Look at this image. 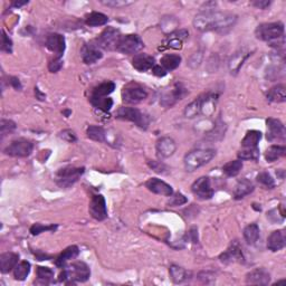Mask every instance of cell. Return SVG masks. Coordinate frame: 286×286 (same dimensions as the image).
Instances as JSON below:
<instances>
[{"instance_id": "cell-1", "label": "cell", "mask_w": 286, "mask_h": 286, "mask_svg": "<svg viewBox=\"0 0 286 286\" xmlns=\"http://www.w3.org/2000/svg\"><path fill=\"white\" fill-rule=\"evenodd\" d=\"M237 21V16L233 13L202 10L194 18V27L198 32H225L232 28Z\"/></svg>"}, {"instance_id": "cell-2", "label": "cell", "mask_w": 286, "mask_h": 286, "mask_svg": "<svg viewBox=\"0 0 286 286\" xmlns=\"http://www.w3.org/2000/svg\"><path fill=\"white\" fill-rule=\"evenodd\" d=\"M90 267L83 262H75L63 269V272L59 275L58 281L65 284L84 283V282H86L90 278Z\"/></svg>"}, {"instance_id": "cell-3", "label": "cell", "mask_w": 286, "mask_h": 286, "mask_svg": "<svg viewBox=\"0 0 286 286\" xmlns=\"http://www.w3.org/2000/svg\"><path fill=\"white\" fill-rule=\"evenodd\" d=\"M256 38L267 42L270 46H275L280 39H284V25L281 21L266 23L257 26L255 31Z\"/></svg>"}, {"instance_id": "cell-4", "label": "cell", "mask_w": 286, "mask_h": 286, "mask_svg": "<svg viewBox=\"0 0 286 286\" xmlns=\"http://www.w3.org/2000/svg\"><path fill=\"white\" fill-rule=\"evenodd\" d=\"M216 155V150L215 149H197L185 157V168L187 171L192 172L195 170L202 168L207 163H209Z\"/></svg>"}, {"instance_id": "cell-5", "label": "cell", "mask_w": 286, "mask_h": 286, "mask_svg": "<svg viewBox=\"0 0 286 286\" xmlns=\"http://www.w3.org/2000/svg\"><path fill=\"white\" fill-rule=\"evenodd\" d=\"M115 118H118V120L133 122L136 126H139V128L143 130L148 129V126H149L150 123L149 117L143 112H141L140 110L135 109V107H120V109L117 111V113H115Z\"/></svg>"}, {"instance_id": "cell-6", "label": "cell", "mask_w": 286, "mask_h": 286, "mask_svg": "<svg viewBox=\"0 0 286 286\" xmlns=\"http://www.w3.org/2000/svg\"><path fill=\"white\" fill-rule=\"evenodd\" d=\"M144 43L139 35L130 34L121 36L118 40L115 50L125 55H135L143 50Z\"/></svg>"}, {"instance_id": "cell-7", "label": "cell", "mask_w": 286, "mask_h": 286, "mask_svg": "<svg viewBox=\"0 0 286 286\" xmlns=\"http://www.w3.org/2000/svg\"><path fill=\"white\" fill-rule=\"evenodd\" d=\"M85 168H76V167H65L59 169L55 176V181L61 188H69L75 183L79 181L80 178L83 176Z\"/></svg>"}, {"instance_id": "cell-8", "label": "cell", "mask_w": 286, "mask_h": 286, "mask_svg": "<svg viewBox=\"0 0 286 286\" xmlns=\"http://www.w3.org/2000/svg\"><path fill=\"white\" fill-rule=\"evenodd\" d=\"M34 150V144L26 139L14 140L8 147L3 150V153L15 158H26L32 154Z\"/></svg>"}, {"instance_id": "cell-9", "label": "cell", "mask_w": 286, "mask_h": 286, "mask_svg": "<svg viewBox=\"0 0 286 286\" xmlns=\"http://www.w3.org/2000/svg\"><path fill=\"white\" fill-rule=\"evenodd\" d=\"M148 98V92L136 83H129L122 90V100L126 104H137Z\"/></svg>"}, {"instance_id": "cell-10", "label": "cell", "mask_w": 286, "mask_h": 286, "mask_svg": "<svg viewBox=\"0 0 286 286\" xmlns=\"http://www.w3.org/2000/svg\"><path fill=\"white\" fill-rule=\"evenodd\" d=\"M188 94V91L184 87L183 84L176 83L170 90L165 91L161 94L160 104L163 107H171L178 101L183 100Z\"/></svg>"}, {"instance_id": "cell-11", "label": "cell", "mask_w": 286, "mask_h": 286, "mask_svg": "<svg viewBox=\"0 0 286 286\" xmlns=\"http://www.w3.org/2000/svg\"><path fill=\"white\" fill-rule=\"evenodd\" d=\"M120 32L113 27H106L95 40V44L103 50H115L118 40L120 38Z\"/></svg>"}, {"instance_id": "cell-12", "label": "cell", "mask_w": 286, "mask_h": 286, "mask_svg": "<svg viewBox=\"0 0 286 286\" xmlns=\"http://www.w3.org/2000/svg\"><path fill=\"white\" fill-rule=\"evenodd\" d=\"M191 191L202 200L211 199L215 194L214 188L211 187L210 178L208 177H200L199 179H197L191 185Z\"/></svg>"}, {"instance_id": "cell-13", "label": "cell", "mask_w": 286, "mask_h": 286, "mask_svg": "<svg viewBox=\"0 0 286 286\" xmlns=\"http://www.w3.org/2000/svg\"><path fill=\"white\" fill-rule=\"evenodd\" d=\"M88 211H90L91 216L96 220H105L107 218V208L105 199L102 195H95L92 197L90 206H88Z\"/></svg>"}, {"instance_id": "cell-14", "label": "cell", "mask_w": 286, "mask_h": 286, "mask_svg": "<svg viewBox=\"0 0 286 286\" xmlns=\"http://www.w3.org/2000/svg\"><path fill=\"white\" fill-rule=\"evenodd\" d=\"M267 124V139L269 141L282 140L284 141L286 137V130L284 124L277 118H269L266 120Z\"/></svg>"}, {"instance_id": "cell-15", "label": "cell", "mask_w": 286, "mask_h": 286, "mask_svg": "<svg viewBox=\"0 0 286 286\" xmlns=\"http://www.w3.org/2000/svg\"><path fill=\"white\" fill-rule=\"evenodd\" d=\"M45 45L48 50L51 51V53L55 54V56H56L57 58H62L66 47L64 36L55 34V33L54 34H50L46 37Z\"/></svg>"}, {"instance_id": "cell-16", "label": "cell", "mask_w": 286, "mask_h": 286, "mask_svg": "<svg viewBox=\"0 0 286 286\" xmlns=\"http://www.w3.org/2000/svg\"><path fill=\"white\" fill-rule=\"evenodd\" d=\"M146 187L148 188V190H150L155 195L165 197H170L173 195V189L171 185L158 179V178H151V179L148 180L146 183Z\"/></svg>"}, {"instance_id": "cell-17", "label": "cell", "mask_w": 286, "mask_h": 286, "mask_svg": "<svg viewBox=\"0 0 286 286\" xmlns=\"http://www.w3.org/2000/svg\"><path fill=\"white\" fill-rule=\"evenodd\" d=\"M219 258H220V261L225 264L234 262H245V257L243 255V252H241V247L239 246L238 241H234V243H232V245L228 247V250L225 252H222Z\"/></svg>"}, {"instance_id": "cell-18", "label": "cell", "mask_w": 286, "mask_h": 286, "mask_svg": "<svg viewBox=\"0 0 286 286\" xmlns=\"http://www.w3.org/2000/svg\"><path fill=\"white\" fill-rule=\"evenodd\" d=\"M177 150V144L170 136H163L157 142V153L159 158L167 159L173 155Z\"/></svg>"}, {"instance_id": "cell-19", "label": "cell", "mask_w": 286, "mask_h": 286, "mask_svg": "<svg viewBox=\"0 0 286 286\" xmlns=\"http://www.w3.org/2000/svg\"><path fill=\"white\" fill-rule=\"evenodd\" d=\"M103 57V53L96 44H88L82 48V59L85 64L91 65L100 61Z\"/></svg>"}, {"instance_id": "cell-20", "label": "cell", "mask_w": 286, "mask_h": 286, "mask_svg": "<svg viewBox=\"0 0 286 286\" xmlns=\"http://www.w3.org/2000/svg\"><path fill=\"white\" fill-rule=\"evenodd\" d=\"M270 282V274L265 269H255L246 275V283L251 285H267Z\"/></svg>"}, {"instance_id": "cell-21", "label": "cell", "mask_w": 286, "mask_h": 286, "mask_svg": "<svg viewBox=\"0 0 286 286\" xmlns=\"http://www.w3.org/2000/svg\"><path fill=\"white\" fill-rule=\"evenodd\" d=\"M155 65V59L149 54H136L132 59V66L139 72H147Z\"/></svg>"}, {"instance_id": "cell-22", "label": "cell", "mask_w": 286, "mask_h": 286, "mask_svg": "<svg viewBox=\"0 0 286 286\" xmlns=\"http://www.w3.org/2000/svg\"><path fill=\"white\" fill-rule=\"evenodd\" d=\"M286 245V234L284 229L275 230L269 236L267 239V248L272 252H278L283 250Z\"/></svg>"}, {"instance_id": "cell-23", "label": "cell", "mask_w": 286, "mask_h": 286, "mask_svg": "<svg viewBox=\"0 0 286 286\" xmlns=\"http://www.w3.org/2000/svg\"><path fill=\"white\" fill-rule=\"evenodd\" d=\"M219 95L217 93L208 92L205 94L200 95V100H202V114L209 117V115L215 112L216 109V104L218 101Z\"/></svg>"}, {"instance_id": "cell-24", "label": "cell", "mask_w": 286, "mask_h": 286, "mask_svg": "<svg viewBox=\"0 0 286 286\" xmlns=\"http://www.w3.org/2000/svg\"><path fill=\"white\" fill-rule=\"evenodd\" d=\"M251 55H252L251 51L244 50H241L234 54L228 62V67H229L230 73L234 74V75H236V74L239 72V69L241 68V66H243L245 61H246Z\"/></svg>"}, {"instance_id": "cell-25", "label": "cell", "mask_w": 286, "mask_h": 286, "mask_svg": "<svg viewBox=\"0 0 286 286\" xmlns=\"http://www.w3.org/2000/svg\"><path fill=\"white\" fill-rule=\"evenodd\" d=\"M19 261V255L15 252H5L0 256V270L1 273L7 274L13 270Z\"/></svg>"}, {"instance_id": "cell-26", "label": "cell", "mask_w": 286, "mask_h": 286, "mask_svg": "<svg viewBox=\"0 0 286 286\" xmlns=\"http://www.w3.org/2000/svg\"><path fill=\"white\" fill-rule=\"evenodd\" d=\"M79 254H80L79 247L69 246L66 248L65 251H63L62 254L59 255L56 258V261H55V264H56V266L59 267V269H64L67 262L70 261V259L76 258L77 256H79Z\"/></svg>"}, {"instance_id": "cell-27", "label": "cell", "mask_w": 286, "mask_h": 286, "mask_svg": "<svg viewBox=\"0 0 286 286\" xmlns=\"http://www.w3.org/2000/svg\"><path fill=\"white\" fill-rule=\"evenodd\" d=\"M267 100L270 103H283L286 101V86L284 84H277L267 93Z\"/></svg>"}, {"instance_id": "cell-28", "label": "cell", "mask_w": 286, "mask_h": 286, "mask_svg": "<svg viewBox=\"0 0 286 286\" xmlns=\"http://www.w3.org/2000/svg\"><path fill=\"white\" fill-rule=\"evenodd\" d=\"M188 34L189 33L185 29H180L178 32H173L172 34H170L168 39H167V46L173 48V50H180L183 47L184 40L188 37Z\"/></svg>"}, {"instance_id": "cell-29", "label": "cell", "mask_w": 286, "mask_h": 286, "mask_svg": "<svg viewBox=\"0 0 286 286\" xmlns=\"http://www.w3.org/2000/svg\"><path fill=\"white\" fill-rule=\"evenodd\" d=\"M254 185L251 183L248 179H241L238 181V184L236 185L235 190H234V198L236 200L243 199L245 196L252 194L254 191Z\"/></svg>"}, {"instance_id": "cell-30", "label": "cell", "mask_w": 286, "mask_h": 286, "mask_svg": "<svg viewBox=\"0 0 286 286\" xmlns=\"http://www.w3.org/2000/svg\"><path fill=\"white\" fill-rule=\"evenodd\" d=\"M262 139V133L256 130H251L246 133L244 139L241 140V147L243 149H255L258 148V143Z\"/></svg>"}, {"instance_id": "cell-31", "label": "cell", "mask_w": 286, "mask_h": 286, "mask_svg": "<svg viewBox=\"0 0 286 286\" xmlns=\"http://www.w3.org/2000/svg\"><path fill=\"white\" fill-rule=\"evenodd\" d=\"M169 273H170V277L173 283L176 284H180L184 283L190 277V272L185 270L183 267L178 266V265H171L169 269Z\"/></svg>"}, {"instance_id": "cell-32", "label": "cell", "mask_w": 286, "mask_h": 286, "mask_svg": "<svg viewBox=\"0 0 286 286\" xmlns=\"http://www.w3.org/2000/svg\"><path fill=\"white\" fill-rule=\"evenodd\" d=\"M161 66L165 68L167 72H171V70L179 67L181 63V57L177 54H167L161 58Z\"/></svg>"}, {"instance_id": "cell-33", "label": "cell", "mask_w": 286, "mask_h": 286, "mask_svg": "<svg viewBox=\"0 0 286 286\" xmlns=\"http://www.w3.org/2000/svg\"><path fill=\"white\" fill-rule=\"evenodd\" d=\"M37 273V281L35 283L37 284H50L54 280V270L50 269V267H43L38 266L36 269Z\"/></svg>"}, {"instance_id": "cell-34", "label": "cell", "mask_w": 286, "mask_h": 286, "mask_svg": "<svg viewBox=\"0 0 286 286\" xmlns=\"http://www.w3.org/2000/svg\"><path fill=\"white\" fill-rule=\"evenodd\" d=\"M286 154V148L284 146H270L265 151V159L267 162H274L284 157Z\"/></svg>"}, {"instance_id": "cell-35", "label": "cell", "mask_w": 286, "mask_h": 286, "mask_svg": "<svg viewBox=\"0 0 286 286\" xmlns=\"http://www.w3.org/2000/svg\"><path fill=\"white\" fill-rule=\"evenodd\" d=\"M86 135L88 136V139L96 141V142H105L106 141V131L102 126L90 125L87 128Z\"/></svg>"}, {"instance_id": "cell-36", "label": "cell", "mask_w": 286, "mask_h": 286, "mask_svg": "<svg viewBox=\"0 0 286 286\" xmlns=\"http://www.w3.org/2000/svg\"><path fill=\"white\" fill-rule=\"evenodd\" d=\"M114 90L115 84L113 82H104V83H101L96 87H94V90L92 92V96H94V98H105V96L110 95Z\"/></svg>"}, {"instance_id": "cell-37", "label": "cell", "mask_w": 286, "mask_h": 286, "mask_svg": "<svg viewBox=\"0 0 286 286\" xmlns=\"http://www.w3.org/2000/svg\"><path fill=\"white\" fill-rule=\"evenodd\" d=\"M109 21V17L106 15L98 12H93L90 15L86 16V20L85 23L90 27H98V26H103Z\"/></svg>"}, {"instance_id": "cell-38", "label": "cell", "mask_w": 286, "mask_h": 286, "mask_svg": "<svg viewBox=\"0 0 286 286\" xmlns=\"http://www.w3.org/2000/svg\"><path fill=\"white\" fill-rule=\"evenodd\" d=\"M29 273H31V263L27 261H21L14 269V277L17 281H25Z\"/></svg>"}, {"instance_id": "cell-39", "label": "cell", "mask_w": 286, "mask_h": 286, "mask_svg": "<svg viewBox=\"0 0 286 286\" xmlns=\"http://www.w3.org/2000/svg\"><path fill=\"white\" fill-rule=\"evenodd\" d=\"M244 238L248 245H255L259 238V227L257 224H251L244 229Z\"/></svg>"}, {"instance_id": "cell-40", "label": "cell", "mask_w": 286, "mask_h": 286, "mask_svg": "<svg viewBox=\"0 0 286 286\" xmlns=\"http://www.w3.org/2000/svg\"><path fill=\"white\" fill-rule=\"evenodd\" d=\"M184 114L187 118H194L198 117L199 114H202V100H200V96L185 106Z\"/></svg>"}, {"instance_id": "cell-41", "label": "cell", "mask_w": 286, "mask_h": 286, "mask_svg": "<svg viewBox=\"0 0 286 286\" xmlns=\"http://www.w3.org/2000/svg\"><path fill=\"white\" fill-rule=\"evenodd\" d=\"M90 101L93 106L104 111V112H109L111 107L113 106V100L110 98H94V96H91Z\"/></svg>"}, {"instance_id": "cell-42", "label": "cell", "mask_w": 286, "mask_h": 286, "mask_svg": "<svg viewBox=\"0 0 286 286\" xmlns=\"http://www.w3.org/2000/svg\"><path fill=\"white\" fill-rule=\"evenodd\" d=\"M241 168H243V162H241V160H234L226 163L222 167V172L227 177H236L240 172Z\"/></svg>"}, {"instance_id": "cell-43", "label": "cell", "mask_w": 286, "mask_h": 286, "mask_svg": "<svg viewBox=\"0 0 286 286\" xmlns=\"http://www.w3.org/2000/svg\"><path fill=\"white\" fill-rule=\"evenodd\" d=\"M239 160H257L259 158V149H243L238 152Z\"/></svg>"}, {"instance_id": "cell-44", "label": "cell", "mask_w": 286, "mask_h": 286, "mask_svg": "<svg viewBox=\"0 0 286 286\" xmlns=\"http://www.w3.org/2000/svg\"><path fill=\"white\" fill-rule=\"evenodd\" d=\"M256 179H257L258 184H261L262 185H264V187L267 188V189H273L275 187L274 179L269 172H265V171L261 172L258 174Z\"/></svg>"}, {"instance_id": "cell-45", "label": "cell", "mask_w": 286, "mask_h": 286, "mask_svg": "<svg viewBox=\"0 0 286 286\" xmlns=\"http://www.w3.org/2000/svg\"><path fill=\"white\" fill-rule=\"evenodd\" d=\"M57 229V226L56 225H42V224H34L31 227V233L32 235H39V234H42L44 232H54V230Z\"/></svg>"}, {"instance_id": "cell-46", "label": "cell", "mask_w": 286, "mask_h": 286, "mask_svg": "<svg viewBox=\"0 0 286 286\" xmlns=\"http://www.w3.org/2000/svg\"><path fill=\"white\" fill-rule=\"evenodd\" d=\"M16 123H15L14 121L12 120H5V118H2L1 122H0V131H1V135L2 137L9 135V133H12L13 131L16 130Z\"/></svg>"}, {"instance_id": "cell-47", "label": "cell", "mask_w": 286, "mask_h": 286, "mask_svg": "<svg viewBox=\"0 0 286 286\" xmlns=\"http://www.w3.org/2000/svg\"><path fill=\"white\" fill-rule=\"evenodd\" d=\"M171 198H170L168 205L171 206V207H178V206H183L185 205V202H188V199L185 198V197L180 194V192H177V194H174L172 196H170Z\"/></svg>"}, {"instance_id": "cell-48", "label": "cell", "mask_w": 286, "mask_h": 286, "mask_svg": "<svg viewBox=\"0 0 286 286\" xmlns=\"http://www.w3.org/2000/svg\"><path fill=\"white\" fill-rule=\"evenodd\" d=\"M1 50L6 51V53L12 54L13 53V42L12 39L9 38L5 31L1 32Z\"/></svg>"}, {"instance_id": "cell-49", "label": "cell", "mask_w": 286, "mask_h": 286, "mask_svg": "<svg viewBox=\"0 0 286 286\" xmlns=\"http://www.w3.org/2000/svg\"><path fill=\"white\" fill-rule=\"evenodd\" d=\"M103 5H105L107 7H113V8H121V7L131 5L132 1H124V0H103L101 1Z\"/></svg>"}, {"instance_id": "cell-50", "label": "cell", "mask_w": 286, "mask_h": 286, "mask_svg": "<svg viewBox=\"0 0 286 286\" xmlns=\"http://www.w3.org/2000/svg\"><path fill=\"white\" fill-rule=\"evenodd\" d=\"M59 136H61L63 140L67 141V142L69 143H73L76 141V135L75 132L72 131V130H64V131L59 133Z\"/></svg>"}, {"instance_id": "cell-51", "label": "cell", "mask_w": 286, "mask_h": 286, "mask_svg": "<svg viewBox=\"0 0 286 286\" xmlns=\"http://www.w3.org/2000/svg\"><path fill=\"white\" fill-rule=\"evenodd\" d=\"M62 67H63L62 58L55 57L53 61L48 64V69H50V72H51V73H57L58 70H61Z\"/></svg>"}, {"instance_id": "cell-52", "label": "cell", "mask_w": 286, "mask_h": 286, "mask_svg": "<svg viewBox=\"0 0 286 286\" xmlns=\"http://www.w3.org/2000/svg\"><path fill=\"white\" fill-rule=\"evenodd\" d=\"M149 166H150V168H152L154 170L155 172H158V173H163L165 171H163V170H166L167 169V167L165 166V165H162L161 162H158V161H149Z\"/></svg>"}, {"instance_id": "cell-53", "label": "cell", "mask_w": 286, "mask_h": 286, "mask_svg": "<svg viewBox=\"0 0 286 286\" xmlns=\"http://www.w3.org/2000/svg\"><path fill=\"white\" fill-rule=\"evenodd\" d=\"M152 73L154 74L155 76H158V77H163V76H166L167 75V70L162 67L161 65H154L153 66V68H152Z\"/></svg>"}, {"instance_id": "cell-54", "label": "cell", "mask_w": 286, "mask_h": 286, "mask_svg": "<svg viewBox=\"0 0 286 286\" xmlns=\"http://www.w3.org/2000/svg\"><path fill=\"white\" fill-rule=\"evenodd\" d=\"M252 6L257 7L259 9H266L269 8L270 5V1H267V0H256V1H252Z\"/></svg>"}, {"instance_id": "cell-55", "label": "cell", "mask_w": 286, "mask_h": 286, "mask_svg": "<svg viewBox=\"0 0 286 286\" xmlns=\"http://www.w3.org/2000/svg\"><path fill=\"white\" fill-rule=\"evenodd\" d=\"M9 80H10L9 81L10 85H12V86L15 88V90H16V91H21V90H23V85H21L20 81L18 80L17 77H10Z\"/></svg>"}, {"instance_id": "cell-56", "label": "cell", "mask_w": 286, "mask_h": 286, "mask_svg": "<svg viewBox=\"0 0 286 286\" xmlns=\"http://www.w3.org/2000/svg\"><path fill=\"white\" fill-rule=\"evenodd\" d=\"M35 95H36V99L39 100V101H44V100L46 99V95L40 92L38 87H35Z\"/></svg>"}, {"instance_id": "cell-57", "label": "cell", "mask_w": 286, "mask_h": 286, "mask_svg": "<svg viewBox=\"0 0 286 286\" xmlns=\"http://www.w3.org/2000/svg\"><path fill=\"white\" fill-rule=\"evenodd\" d=\"M36 257L38 261H47V259L50 258V256H48L46 254H44V252H36Z\"/></svg>"}, {"instance_id": "cell-58", "label": "cell", "mask_w": 286, "mask_h": 286, "mask_svg": "<svg viewBox=\"0 0 286 286\" xmlns=\"http://www.w3.org/2000/svg\"><path fill=\"white\" fill-rule=\"evenodd\" d=\"M27 3H28V1H14L12 3V6L15 7V8H19V7L27 5Z\"/></svg>"}, {"instance_id": "cell-59", "label": "cell", "mask_w": 286, "mask_h": 286, "mask_svg": "<svg viewBox=\"0 0 286 286\" xmlns=\"http://www.w3.org/2000/svg\"><path fill=\"white\" fill-rule=\"evenodd\" d=\"M70 113H72V112H70V111H65V112H64V114L66 115V117H68V115H69Z\"/></svg>"}]
</instances>
